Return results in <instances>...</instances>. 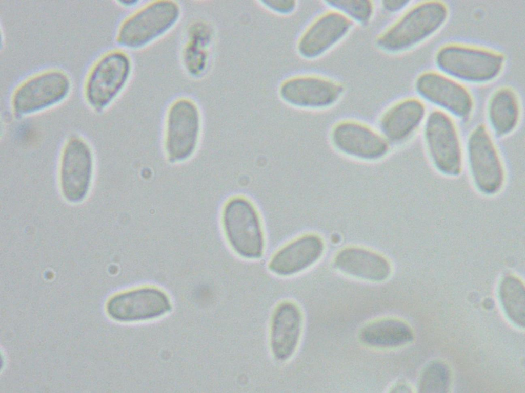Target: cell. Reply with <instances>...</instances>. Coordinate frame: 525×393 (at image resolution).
Masks as SVG:
<instances>
[{"instance_id":"cell-1","label":"cell","mask_w":525,"mask_h":393,"mask_svg":"<svg viewBox=\"0 0 525 393\" xmlns=\"http://www.w3.org/2000/svg\"><path fill=\"white\" fill-rule=\"evenodd\" d=\"M183 15L174 0L143 2L119 22L115 33L118 48L128 52L144 49L171 32Z\"/></svg>"},{"instance_id":"cell-2","label":"cell","mask_w":525,"mask_h":393,"mask_svg":"<svg viewBox=\"0 0 525 393\" xmlns=\"http://www.w3.org/2000/svg\"><path fill=\"white\" fill-rule=\"evenodd\" d=\"M133 70L129 52L118 48L103 54L86 78L84 95L87 104L96 111L107 108L129 85Z\"/></svg>"},{"instance_id":"cell-3","label":"cell","mask_w":525,"mask_h":393,"mask_svg":"<svg viewBox=\"0 0 525 393\" xmlns=\"http://www.w3.org/2000/svg\"><path fill=\"white\" fill-rule=\"evenodd\" d=\"M93 148L83 136L73 134L60 148L56 176L60 192L67 201L76 203L87 196L95 175Z\"/></svg>"},{"instance_id":"cell-4","label":"cell","mask_w":525,"mask_h":393,"mask_svg":"<svg viewBox=\"0 0 525 393\" xmlns=\"http://www.w3.org/2000/svg\"><path fill=\"white\" fill-rule=\"evenodd\" d=\"M448 15L446 5L437 1L420 3L408 10L377 39L381 49L398 52L419 43L439 29Z\"/></svg>"},{"instance_id":"cell-5","label":"cell","mask_w":525,"mask_h":393,"mask_svg":"<svg viewBox=\"0 0 525 393\" xmlns=\"http://www.w3.org/2000/svg\"><path fill=\"white\" fill-rule=\"evenodd\" d=\"M71 89L68 75L57 69L37 72L22 81L14 90L10 107L16 117H26L62 102Z\"/></svg>"},{"instance_id":"cell-6","label":"cell","mask_w":525,"mask_h":393,"mask_svg":"<svg viewBox=\"0 0 525 393\" xmlns=\"http://www.w3.org/2000/svg\"><path fill=\"white\" fill-rule=\"evenodd\" d=\"M165 148L170 161L180 162L189 158L198 143L201 114L191 98L180 96L169 105L165 114Z\"/></svg>"},{"instance_id":"cell-7","label":"cell","mask_w":525,"mask_h":393,"mask_svg":"<svg viewBox=\"0 0 525 393\" xmlns=\"http://www.w3.org/2000/svg\"><path fill=\"white\" fill-rule=\"evenodd\" d=\"M436 62L449 75L472 82L489 81L500 72L502 56L491 51L457 45L441 48Z\"/></svg>"},{"instance_id":"cell-8","label":"cell","mask_w":525,"mask_h":393,"mask_svg":"<svg viewBox=\"0 0 525 393\" xmlns=\"http://www.w3.org/2000/svg\"><path fill=\"white\" fill-rule=\"evenodd\" d=\"M227 239L234 250L247 258L262 254L264 240L259 217L252 204L243 198H235L226 205L223 216Z\"/></svg>"},{"instance_id":"cell-9","label":"cell","mask_w":525,"mask_h":393,"mask_svg":"<svg viewBox=\"0 0 525 393\" xmlns=\"http://www.w3.org/2000/svg\"><path fill=\"white\" fill-rule=\"evenodd\" d=\"M429 155L436 168L442 174L455 176L462 169V150L457 130L451 119L439 111L432 112L425 127Z\"/></svg>"},{"instance_id":"cell-10","label":"cell","mask_w":525,"mask_h":393,"mask_svg":"<svg viewBox=\"0 0 525 393\" xmlns=\"http://www.w3.org/2000/svg\"><path fill=\"white\" fill-rule=\"evenodd\" d=\"M468 162L471 175L476 187L492 194L502 187L505 172L502 161L486 127L479 125L469 136Z\"/></svg>"},{"instance_id":"cell-11","label":"cell","mask_w":525,"mask_h":393,"mask_svg":"<svg viewBox=\"0 0 525 393\" xmlns=\"http://www.w3.org/2000/svg\"><path fill=\"white\" fill-rule=\"evenodd\" d=\"M171 308L166 294L154 287H143L116 294L108 302L107 311L117 321L132 322L161 316Z\"/></svg>"},{"instance_id":"cell-12","label":"cell","mask_w":525,"mask_h":393,"mask_svg":"<svg viewBox=\"0 0 525 393\" xmlns=\"http://www.w3.org/2000/svg\"><path fill=\"white\" fill-rule=\"evenodd\" d=\"M342 87L330 79L314 75H300L282 82L279 93L288 103L300 107L320 108L335 102Z\"/></svg>"},{"instance_id":"cell-13","label":"cell","mask_w":525,"mask_h":393,"mask_svg":"<svg viewBox=\"0 0 525 393\" xmlns=\"http://www.w3.org/2000/svg\"><path fill=\"white\" fill-rule=\"evenodd\" d=\"M416 88L422 97L459 118L468 117L472 111L473 101L468 91L442 75L423 73L418 77Z\"/></svg>"},{"instance_id":"cell-14","label":"cell","mask_w":525,"mask_h":393,"mask_svg":"<svg viewBox=\"0 0 525 393\" xmlns=\"http://www.w3.org/2000/svg\"><path fill=\"white\" fill-rule=\"evenodd\" d=\"M332 139L340 151L362 159L379 158L388 149L386 142L378 134L367 126L353 121L338 124L333 129Z\"/></svg>"},{"instance_id":"cell-15","label":"cell","mask_w":525,"mask_h":393,"mask_svg":"<svg viewBox=\"0 0 525 393\" xmlns=\"http://www.w3.org/2000/svg\"><path fill=\"white\" fill-rule=\"evenodd\" d=\"M351 26L350 19L334 10L322 14L300 37L298 52L307 58L321 55L341 39Z\"/></svg>"},{"instance_id":"cell-16","label":"cell","mask_w":525,"mask_h":393,"mask_svg":"<svg viewBox=\"0 0 525 393\" xmlns=\"http://www.w3.org/2000/svg\"><path fill=\"white\" fill-rule=\"evenodd\" d=\"M210 28L206 21L195 19L185 28L181 41L179 58L182 69L192 79L201 78L208 69Z\"/></svg>"},{"instance_id":"cell-17","label":"cell","mask_w":525,"mask_h":393,"mask_svg":"<svg viewBox=\"0 0 525 393\" xmlns=\"http://www.w3.org/2000/svg\"><path fill=\"white\" fill-rule=\"evenodd\" d=\"M301 324V313L295 304L282 302L276 308L271 321L270 344L276 359L284 361L293 354L299 341Z\"/></svg>"},{"instance_id":"cell-18","label":"cell","mask_w":525,"mask_h":393,"mask_svg":"<svg viewBox=\"0 0 525 393\" xmlns=\"http://www.w3.org/2000/svg\"><path fill=\"white\" fill-rule=\"evenodd\" d=\"M321 239L315 235H307L289 243L272 257L269 269L280 276H289L306 269L320 257L323 251Z\"/></svg>"},{"instance_id":"cell-19","label":"cell","mask_w":525,"mask_h":393,"mask_svg":"<svg viewBox=\"0 0 525 393\" xmlns=\"http://www.w3.org/2000/svg\"><path fill=\"white\" fill-rule=\"evenodd\" d=\"M334 264L348 275L370 281L386 279L391 272L388 261L382 256L360 248H348L340 251Z\"/></svg>"},{"instance_id":"cell-20","label":"cell","mask_w":525,"mask_h":393,"mask_svg":"<svg viewBox=\"0 0 525 393\" xmlns=\"http://www.w3.org/2000/svg\"><path fill=\"white\" fill-rule=\"evenodd\" d=\"M425 113L422 103L415 99L399 102L382 116L380 127L384 136L393 142L403 141L421 122Z\"/></svg>"},{"instance_id":"cell-21","label":"cell","mask_w":525,"mask_h":393,"mask_svg":"<svg viewBox=\"0 0 525 393\" xmlns=\"http://www.w3.org/2000/svg\"><path fill=\"white\" fill-rule=\"evenodd\" d=\"M362 342L369 346L394 348L413 339L411 329L403 322L392 319L376 321L365 326L360 333Z\"/></svg>"},{"instance_id":"cell-22","label":"cell","mask_w":525,"mask_h":393,"mask_svg":"<svg viewBox=\"0 0 525 393\" xmlns=\"http://www.w3.org/2000/svg\"><path fill=\"white\" fill-rule=\"evenodd\" d=\"M488 118L494 133L503 136L512 132L519 119L520 108L516 94L508 89H501L491 97L488 105Z\"/></svg>"},{"instance_id":"cell-23","label":"cell","mask_w":525,"mask_h":393,"mask_svg":"<svg viewBox=\"0 0 525 393\" xmlns=\"http://www.w3.org/2000/svg\"><path fill=\"white\" fill-rule=\"evenodd\" d=\"M499 297L504 310L516 324L524 327L525 321L524 289L517 278L508 276L501 281Z\"/></svg>"},{"instance_id":"cell-24","label":"cell","mask_w":525,"mask_h":393,"mask_svg":"<svg viewBox=\"0 0 525 393\" xmlns=\"http://www.w3.org/2000/svg\"><path fill=\"white\" fill-rule=\"evenodd\" d=\"M450 374L447 366L439 362L429 364L421 376L419 389L421 392H445L449 385Z\"/></svg>"},{"instance_id":"cell-25","label":"cell","mask_w":525,"mask_h":393,"mask_svg":"<svg viewBox=\"0 0 525 393\" xmlns=\"http://www.w3.org/2000/svg\"><path fill=\"white\" fill-rule=\"evenodd\" d=\"M326 2L334 10L349 19L361 24L367 23L370 19L373 11V4L369 1L338 0Z\"/></svg>"},{"instance_id":"cell-26","label":"cell","mask_w":525,"mask_h":393,"mask_svg":"<svg viewBox=\"0 0 525 393\" xmlns=\"http://www.w3.org/2000/svg\"><path fill=\"white\" fill-rule=\"evenodd\" d=\"M262 3L268 9L282 14L291 12L295 7V2L293 1L270 0Z\"/></svg>"},{"instance_id":"cell-27","label":"cell","mask_w":525,"mask_h":393,"mask_svg":"<svg viewBox=\"0 0 525 393\" xmlns=\"http://www.w3.org/2000/svg\"><path fill=\"white\" fill-rule=\"evenodd\" d=\"M409 1L400 0L383 1L382 2L383 8L388 12H395L405 8Z\"/></svg>"},{"instance_id":"cell-28","label":"cell","mask_w":525,"mask_h":393,"mask_svg":"<svg viewBox=\"0 0 525 393\" xmlns=\"http://www.w3.org/2000/svg\"><path fill=\"white\" fill-rule=\"evenodd\" d=\"M143 1L138 0H121L117 2L118 5L123 8L130 11L138 6Z\"/></svg>"}]
</instances>
